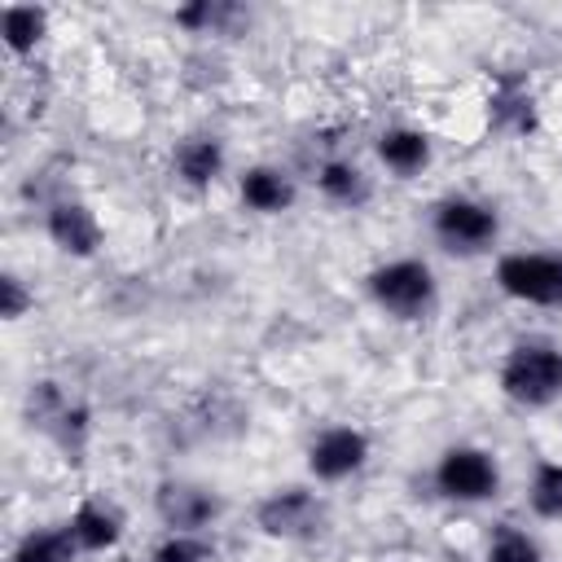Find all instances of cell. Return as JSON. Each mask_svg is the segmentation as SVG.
<instances>
[{
    "label": "cell",
    "mask_w": 562,
    "mask_h": 562,
    "mask_svg": "<svg viewBox=\"0 0 562 562\" xmlns=\"http://www.w3.org/2000/svg\"><path fill=\"white\" fill-rule=\"evenodd\" d=\"M501 391L527 408L553 404L562 395V351L549 342H518L501 364Z\"/></svg>",
    "instance_id": "6da1fadb"
},
{
    "label": "cell",
    "mask_w": 562,
    "mask_h": 562,
    "mask_svg": "<svg viewBox=\"0 0 562 562\" xmlns=\"http://www.w3.org/2000/svg\"><path fill=\"white\" fill-rule=\"evenodd\" d=\"M369 299L400 321H422L435 307V272L422 259H391L369 272Z\"/></svg>",
    "instance_id": "7a4b0ae2"
},
{
    "label": "cell",
    "mask_w": 562,
    "mask_h": 562,
    "mask_svg": "<svg viewBox=\"0 0 562 562\" xmlns=\"http://www.w3.org/2000/svg\"><path fill=\"white\" fill-rule=\"evenodd\" d=\"M430 228L443 241V250H452V255H479V250H487L496 241L501 220L479 198H443L435 206V215H430Z\"/></svg>",
    "instance_id": "3957f363"
},
{
    "label": "cell",
    "mask_w": 562,
    "mask_h": 562,
    "mask_svg": "<svg viewBox=\"0 0 562 562\" xmlns=\"http://www.w3.org/2000/svg\"><path fill=\"white\" fill-rule=\"evenodd\" d=\"M435 487L448 496V501H461V505H474V501H492L501 492V470H496V457L474 448V443H457L439 457L435 465Z\"/></svg>",
    "instance_id": "277c9868"
},
{
    "label": "cell",
    "mask_w": 562,
    "mask_h": 562,
    "mask_svg": "<svg viewBox=\"0 0 562 562\" xmlns=\"http://www.w3.org/2000/svg\"><path fill=\"white\" fill-rule=\"evenodd\" d=\"M496 285L518 303L562 307V255L514 250L496 263Z\"/></svg>",
    "instance_id": "5b68a950"
},
{
    "label": "cell",
    "mask_w": 562,
    "mask_h": 562,
    "mask_svg": "<svg viewBox=\"0 0 562 562\" xmlns=\"http://www.w3.org/2000/svg\"><path fill=\"white\" fill-rule=\"evenodd\" d=\"M255 518H259V531H263V536H277V540H307V536L321 531L325 509H321L316 492H307V487H277L272 496L259 501Z\"/></svg>",
    "instance_id": "8992f818"
},
{
    "label": "cell",
    "mask_w": 562,
    "mask_h": 562,
    "mask_svg": "<svg viewBox=\"0 0 562 562\" xmlns=\"http://www.w3.org/2000/svg\"><path fill=\"white\" fill-rule=\"evenodd\" d=\"M364 461H369V435L356 430V426H329L307 448V470L316 479H325V483L351 479Z\"/></svg>",
    "instance_id": "52a82bcc"
},
{
    "label": "cell",
    "mask_w": 562,
    "mask_h": 562,
    "mask_svg": "<svg viewBox=\"0 0 562 562\" xmlns=\"http://www.w3.org/2000/svg\"><path fill=\"white\" fill-rule=\"evenodd\" d=\"M158 514L171 531H193L202 536V527H211V518L220 514V496L193 483H162L158 487Z\"/></svg>",
    "instance_id": "ba28073f"
},
{
    "label": "cell",
    "mask_w": 562,
    "mask_h": 562,
    "mask_svg": "<svg viewBox=\"0 0 562 562\" xmlns=\"http://www.w3.org/2000/svg\"><path fill=\"white\" fill-rule=\"evenodd\" d=\"M44 228H48L53 246L66 250V255H75V259H88L101 246V224H97V215L83 202H57V206H48Z\"/></svg>",
    "instance_id": "9c48e42d"
},
{
    "label": "cell",
    "mask_w": 562,
    "mask_h": 562,
    "mask_svg": "<svg viewBox=\"0 0 562 562\" xmlns=\"http://www.w3.org/2000/svg\"><path fill=\"white\" fill-rule=\"evenodd\" d=\"M237 193L259 215H277V211H285L294 202V184H290V176L281 167H246L241 180H237Z\"/></svg>",
    "instance_id": "30bf717a"
},
{
    "label": "cell",
    "mask_w": 562,
    "mask_h": 562,
    "mask_svg": "<svg viewBox=\"0 0 562 562\" xmlns=\"http://www.w3.org/2000/svg\"><path fill=\"white\" fill-rule=\"evenodd\" d=\"M70 536H75V544L79 549H88V553H101V549H114L119 544V536H123V518H119V509H110L105 501H83L75 514H70Z\"/></svg>",
    "instance_id": "8fae6325"
},
{
    "label": "cell",
    "mask_w": 562,
    "mask_h": 562,
    "mask_svg": "<svg viewBox=\"0 0 562 562\" xmlns=\"http://www.w3.org/2000/svg\"><path fill=\"white\" fill-rule=\"evenodd\" d=\"M378 158L395 171V176H417L430 162V140L417 127H386L378 136Z\"/></svg>",
    "instance_id": "7c38bea8"
},
{
    "label": "cell",
    "mask_w": 562,
    "mask_h": 562,
    "mask_svg": "<svg viewBox=\"0 0 562 562\" xmlns=\"http://www.w3.org/2000/svg\"><path fill=\"white\" fill-rule=\"evenodd\" d=\"M224 171V145L215 136H193L176 149V176L189 184V189H206L215 184Z\"/></svg>",
    "instance_id": "4fadbf2b"
},
{
    "label": "cell",
    "mask_w": 562,
    "mask_h": 562,
    "mask_svg": "<svg viewBox=\"0 0 562 562\" xmlns=\"http://www.w3.org/2000/svg\"><path fill=\"white\" fill-rule=\"evenodd\" d=\"M316 184H321V193H325L329 202H338V206H360V202H369V176H364L356 162H347V158L321 162Z\"/></svg>",
    "instance_id": "5bb4252c"
},
{
    "label": "cell",
    "mask_w": 562,
    "mask_h": 562,
    "mask_svg": "<svg viewBox=\"0 0 562 562\" xmlns=\"http://www.w3.org/2000/svg\"><path fill=\"white\" fill-rule=\"evenodd\" d=\"M79 544L70 536V527H40L26 531L13 549V562H75Z\"/></svg>",
    "instance_id": "9a60e30c"
},
{
    "label": "cell",
    "mask_w": 562,
    "mask_h": 562,
    "mask_svg": "<svg viewBox=\"0 0 562 562\" xmlns=\"http://www.w3.org/2000/svg\"><path fill=\"white\" fill-rule=\"evenodd\" d=\"M0 31H4V44L13 53H31L48 31V13L35 9V4H9L4 18H0Z\"/></svg>",
    "instance_id": "2e32d148"
},
{
    "label": "cell",
    "mask_w": 562,
    "mask_h": 562,
    "mask_svg": "<svg viewBox=\"0 0 562 562\" xmlns=\"http://www.w3.org/2000/svg\"><path fill=\"white\" fill-rule=\"evenodd\" d=\"M527 501L540 518H562V461H540L536 465Z\"/></svg>",
    "instance_id": "e0dca14e"
},
{
    "label": "cell",
    "mask_w": 562,
    "mask_h": 562,
    "mask_svg": "<svg viewBox=\"0 0 562 562\" xmlns=\"http://www.w3.org/2000/svg\"><path fill=\"white\" fill-rule=\"evenodd\" d=\"M487 562H544V553H540V544L527 531H518V527L505 522L492 536V544H487Z\"/></svg>",
    "instance_id": "ac0fdd59"
},
{
    "label": "cell",
    "mask_w": 562,
    "mask_h": 562,
    "mask_svg": "<svg viewBox=\"0 0 562 562\" xmlns=\"http://www.w3.org/2000/svg\"><path fill=\"white\" fill-rule=\"evenodd\" d=\"M215 553H211V544L202 540V536H193V531H171L158 549H154V558L149 562H211Z\"/></svg>",
    "instance_id": "d6986e66"
},
{
    "label": "cell",
    "mask_w": 562,
    "mask_h": 562,
    "mask_svg": "<svg viewBox=\"0 0 562 562\" xmlns=\"http://www.w3.org/2000/svg\"><path fill=\"white\" fill-rule=\"evenodd\" d=\"M0 299H4V303H0V316H4V321H18V316L35 303V299L22 290V277H13V272L0 277Z\"/></svg>",
    "instance_id": "ffe728a7"
}]
</instances>
